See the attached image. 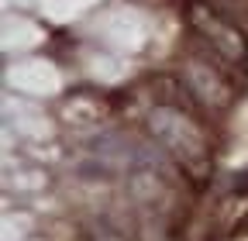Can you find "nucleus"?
Listing matches in <instances>:
<instances>
[{"label": "nucleus", "instance_id": "f257e3e1", "mask_svg": "<svg viewBox=\"0 0 248 241\" xmlns=\"http://www.w3.org/2000/svg\"><path fill=\"white\" fill-rule=\"evenodd\" d=\"M190 21H193L197 31L210 42V48H214L217 55H224L228 62H245V55H248V48H245V35H241V31H234L228 21L214 17V14H210V11H203V7H193Z\"/></svg>", "mask_w": 248, "mask_h": 241}, {"label": "nucleus", "instance_id": "f03ea898", "mask_svg": "<svg viewBox=\"0 0 248 241\" xmlns=\"http://www.w3.org/2000/svg\"><path fill=\"white\" fill-rule=\"evenodd\" d=\"M234 193H241V196H248V169L234 179Z\"/></svg>", "mask_w": 248, "mask_h": 241}]
</instances>
